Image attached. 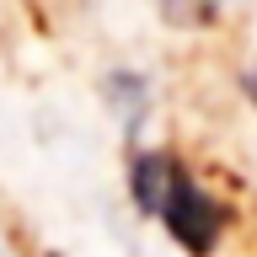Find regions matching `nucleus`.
<instances>
[{
    "label": "nucleus",
    "instance_id": "1",
    "mask_svg": "<svg viewBox=\"0 0 257 257\" xmlns=\"http://www.w3.org/2000/svg\"><path fill=\"white\" fill-rule=\"evenodd\" d=\"M225 204L220 198H209L198 182H193L188 172L177 177V188H172V198H166V209H161V225H166V236L182 246V252H193V257H209L214 246H220V236H225Z\"/></svg>",
    "mask_w": 257,
    "mask_h": 257
},
{
    "label": "nucleus",
    "instance_id": "2",
    "mask_svg": "<svg viewBox=\"0 0 257 257\" xmlns=\"http://www.w3.org/2000/svg\"><path fill=\"white\" fill-rule=\"evenodd\" d=\"M182 172H188V166H182L172 150H140L134 166H128V193H134V204H140L150 220H161V209H166V198H172V188H177Z\"/></svg>",
    "mask_w": 257,
    "mask_h": 257
},
{
    "label": "nucleus",
    "instance_id": "3",
    "mask_svg": "<svg viewBox=\"0 0 257 257\" xmlns=\"http://www.w3.org/2000/svg\"><path fill=\"white\" fill-rule=\"evenodd\" d=\"M241 91L252 96V107H257V70H246V75H241Z\"/></svg>",
    "mask_w": 257,
    "mask_h": 257
}]
</instances>
